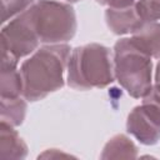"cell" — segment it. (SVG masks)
I'll return each mask as SVG.
<instances>
[{
  "label": "cell",
  "mask_w": 160,
  "mask_h": 160,
  "mask_svg": "<svg viewBox=\"0 0 160 160\" xmlns=\"http://www.w3.org/2000/svg\"><path fill=\"white\" fill-rule=\"evenodd\" d=\"M40 40L25 12L5 22L1 29V48L12 52L18 59L38 50Z\"/></svg>",
  "instance_id": "cell-5"
},
{
  "label": "cell",
  "mask_w": 160,
  "mask_h": 160,
  "mask_svg": "<svg viewBox=\"0 0 160 160\" xmlns=\"http://www.w3.org/2000/svg\"><path fill=\"white\" fill-rule=\"evenodd\" d=\"M126 131L142 145H155L160 140V121L144 105H139L128 115Z\"/></svg>",
  "instance_id": "cell-6"
},
{
  "label": "cell",
  "mask_w": 160,
  "mask_h": 160,
  "mask_svg": "<svg viewBox=\"0 0 160 160\" xmlns=\"http://www.w3.org/2000/svg\"><path fill=\"white\" fill-rule=\"evenodd\" d=\"M19 59L10 52L9 50L2 48V56H1V70H15L18 68Z\"/></svg>",
  "instance_id": "cell-16"
},
{
  "label": "cell",
  "mask_w": 160,
  "mask_h": 160,
  "mask_svg": "<svg viewBox=\"0 0 160 160\" xmlns=\"http://www.w3.org/2000/svg\"><path fill=\"white\" fill-rule=\"evenodd\" d=\"M105 21L115 35L132 34L145 22L139 15L135 4L126 8H108L105 10Z\"/></svg>",
  "instance_id": "cell-7"
},
{
  "label": "cell",
  "mask_w": 160,
  "mask_h": 160,
  "mask_svg": "<svg viewBox=\"0 0 160 160\" xmlns=\"http://www.w3.org/2000/svg\"><path fill=\"white\" fill-rule=\"evenodd\" d=\"M41 44H66L75 36L78 22L74 8L58 0H36L26 11Z\"/></svg>",
  "instance_id": "cell-3"
},
{
  "label": "cell",
  "mask_w": 160,
  "mask_h": 160,
  "mask_svg": "<svg viewBox=\"0 0 160 160\" xmlns=\"http://www.w3.org/2000/svg\"><path fill=\"white\" fill-rule=\"evenodd\" d=\"M36 0H1V12L2 22L16 18L18 15L26 11Z\"/></svg>",
  "instance_id": "cell-13"
},
{
  "label": "cell",
  "mask_w": 160,
  "mask_h": 160,
  "mask_svg": "<svg viewBox=\"0 0 160 160\" xmlns=\"http://www.w3.org/2000/svg\"><path fill=\"white\" fill-rule=\"evenodd\" d=\"M70 54L71 48L68 44H46L32 52L20 68L24 99L39 101L61 89Z\"/></svg>",
  "instance_id": "cell-1"
},
{
  "label": "cell",
  "mask_w": 160,
  "mask_h": 160,
  "mask_svg": "<svg viewBox=\"0 0 160 160\" xmlns=\"http://www.w3.org/2000/svg\"><path fill=\"white\" fill-rule=\"evenodd\" d=\"M155 84L160 85V60L156 64V70H155Z\"/></svg>",
  "instance_id": "cell-19"
},
{
  "label": "cell",
  "mask_w": 160,
  "mask_h": 160,
  "mask_svg": "<svg viewBox=\"0 0 160 160\" xmlns=\"http://www.w3.org/2000/svg\"><path fill=\"white\" fill-rule=\"evenodd\" d=\"M24 82L20 70H1L0 98H18L22 95Z\"/></svg>",
  "instance_id": "cell-12"
},
{
  "label": "cell",
  "mask_w": 160,
  "mask_h": 160,
  "mask_svg": "<svg viewBox=\"0 0 160 160\" xmlns=\"http://www.w3.org/2000/svg\"><path fill=\"white\" fill-rule=\"evenodd\" d=\"M26 109H28L26 101L20 96L1 98V108H0L1 121L16 128L24 122Z\"/></svg>",
  "instance_id": "cell-11"
},
{
  "label": "cell",
  "mask_w": 160,
  "mask_h": 160,
  "mask_svg": "<svg viewBox=\"0 0 160 160\" xmlns=\"http://www.w3.org/2000/svg\"><path fill=\"white\" fill-rule=\"evenodd\" d=\"M95 1L108 8H126L136 2V0H95Z\"/></svg>",
  "instance_id": "cell-17"
},
{
  "label": "cell",
  "mask_w": 160,
  "mask_h": 160,
  "mask_svg": "<svg viewBox=\"0 0 160 160\" xmlns=\"http://www.w3.org/2000/svg\"><path fill=\"white\" fill-rule=\"evenodd\" d=\"M135 8L144 21L160 20V0H136Z\"/></svg>",
  "instance_id": "cell-14"
},
{
  "label": "cell",
  "mask_w": 160,
  "mask_h": 160,
  "mask_svg": "<svg viewBox=\"0 0 160 160\" xmlns=\"http://www.w3.org/2000/svg\"><path fill=\"white\" fill-rule=\"evenodd\" d=\"M138 156V148L130 138L124 134H116L105 144L100 159H134Z\"/></svg>",
  "instance_id": "cell-10"
},
{
  "label": "cell",
  "mask_w": 160,
  "mask_h": 160,
  "mask_svg": "<svg viewBox=\"0 0 160 160\" xmlns=\"http://www.w3.org/2000/svg\"><path fill=\"white\" fill-rule=\"evenodd\" d=\"M61 158V156H64V158H69V156H71V155H69V154H65V152H62V151H59L58 149H49V150H46L45 152H42L41 155H39V158Z\"/></svg>",
  "instance_id": "cell-18"
},
{
  "label": "cell",
  "mask_w": 160,
  "mask_h": 160,
  "mask_svg": "<svg viewBox=\"0 0 160 160\" xmlns=\"http://www.w3.org/2000/svg\"><path fill=\"white\" fill-rule=\"evenodd\" d=\"M160 121V85H151L150 90L142 96V104Z\"/></svg>",
  "instance_id": "cell-15"
},
{
  "label": "cell",
  "mask_w": 160,
  "mask_h": 160,
  "mask_svg": "<svg viewBox=\"0 0 160 160\" xmlns=\"http://www.w3.org/2000/svg\"><path fill=\"white\" fill-rule=\"evenodd\" d=\"M130 39L151 59H160V21H145Z\"/></svg>",
  "instance_id": "cell-8"
},
{
  "label": "cell",
  "mask_w": 160,
  "mask_h": 160,
  "mask_svg": "<svg viewBox=\"0 0 160 160\" xmlns=\"http://www.w3.org/2000/svg\"><path fill=\"white\" fill-rule=\"evenodd\" d=\"M114 74L118 82L134 99L142 96L151 88V58L140 50L130 38H122L114 45Z\"/></svg>",
  "instance_id": "cell-4"
},
{
  "label": "cell",
  "mask_w": 160,
  "mask_h": 160,
  "mask_svg": "<svg viewBox=\"0 0 160 160\" xmlns=\"http://www.w3.org/2000/svg\"><path fill=\"white\" fill-rule=\"evenodd\" d=\"M66 1L70 4V2H78V1H80V0H66Z\"/></svg>",
  "instance_id": "cell-20"
},
{
  "label": "cell",
  "mask_w": 160,
  "mask_h": 160,
  "mask_svg": "<svg viewBox=\"0 0 160 160\" xmlns=\"http://www.w3.org/2000/svg\"><path fill=\"white\" fill-rule=\"evenodd\" d=\"M28 145L20 138L14 126L0 122V156L2 159H25Z\"/></svg>",
  "instance_id": "cell-9"
},
{
  "label": "cell",
  "mask_w": 160,
  "mask_h": 160,
  "mask_svg": "<svg viewBox=\"0 0 160 160\" xmlns=\"http://www.w3.org/2000/svg\"><path fill=\"white\" fill-rule=\"evenodd\" d=\"M68 85L75 90L102 89L115 80L109 48L91 42L71 50L68 62Z\"/></svg>",
  "instance_id": "cell-2"
}]
</instances>
